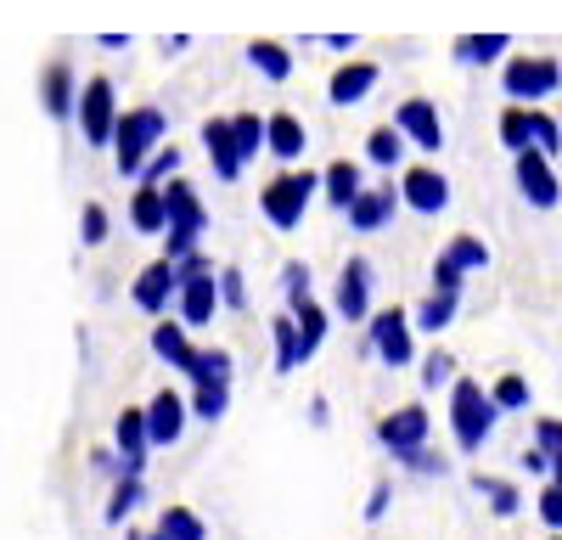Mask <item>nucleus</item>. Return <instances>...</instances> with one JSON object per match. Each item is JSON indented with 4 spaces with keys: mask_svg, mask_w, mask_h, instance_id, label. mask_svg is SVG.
<instances>
[{
    "mask_svg": "<svg viewBox=\"0 0 562 540\" xmlns=\"http://www.w3.org/2000/svg\"><path fill=\"white\" fill-rule=\"evenodd\" d=\"M495 417H501L495 394H484V383H473V378H456V389H450V428H456V445H461V450H484V439L495 434Z\"/></svg>",
    "mask_w": 562,
    "mask_h": 540,
    "instance_id": "f257e3e1",
    "label": "nucleus"
},
{
    "mask_svg": "<svg viewBox=\"0 0 562 540\" xmlns=\"http://www.w3.org/2000/svg\"><path fill=\"white\" fill-rule=\"evenodd\" d=\"M113 142H119V175H140L153 158V147L164 142V113L158 108H135L119 119L113 130Z\"/></svg>",
    "mask_w": 562,
    "mask_h": 540,
    "instance_id": "f03ea898",
    "label": "nucleus"
},
{
    "mask_svg": "<svg viewBox=\"0 0 562 540\" xmlns=\"http://www.w3.org/2000/svg\"><path fill=\"white\" fill-rule=\"evenodd\" d=\"M321 187V180L304 169V175H281V180H270V187L259 192V209H265V220L270 225H281V232H293V225L304 220V203H310V192Z\"/></svg>",
    "mask_w": 562,
    "mask_h": 540,
    "instance_id": "7ed1b4c3",
    "label": "nucleus"
},
{
    "mask_svg": "<svg viewBox=\"0 0 562 540\" xmlns=\"http://www.w3.org/2000/svg\"><path fill=\"white\" fill-rule=\"evenodd\" d=\"M169 259H186L198 248V232H203V203L186 180H169Z\"/></svg>",
    "mask_w": 562,
    "mask_h": 540,
    "instance_id": "20e7f679",
    "label": "nucleus"
},
{
    "mask_svg": "<svg viewBox=\"0 0 562 540\" xmlns=\"http://www.w3.org/2000/svg\"><path fill=\"white\" fill-rule=\"evenodd\" d=\"M79 124H85V142L90 147H108L113 130H119V108H113V79H90L85 97H79Z\"/></svg>",
    "mask_w": 562,
    "mask_h": 540,
    "instance_id": "39448f33",
    "label": "nucleus"
},
{
    "mask_svg": "<svg viewBox=\"0 0 562 540\" xmlns=\"http://www.w3.org/2000/svg\"><path fill=\"white\" fill-rule=\"evenodd\" d=\"M557 85H562V68L551 57H518V63H506V97L512 102H540V97H551Z\"/></svg>",
    "mask_w": 562,
    "mask_h": 540,
    "instance_id": "423d86ee",
    "label": "nucleus"
},
{
    "mask_svg": "<svg viewBox=\"0 0 562 540\" xmlns=\"http://www.w3.org/2000/svg\"><path fill=\"white\" fill-rule=\"evenodd\" d=\"M371 349H378L389 367H405V360H411V315L405 310L371 315Z\"/></svg>",
    "mask_w": 562,
    "mask_h": 540,
    "instance_id": "0eeeda50",
    "label": "nucleus"
},
{
    "mask_svg": "<svg viewBox=\"0 0 562 540\" xmlns=\"http://www.w3.org/2000/svg\"><path fill=\"white\" fill-rule=\"evenodd\" d=\"M518 192L535 203V209H557V175H551V164H546V153L540 147H529V153H518Z\"/></svg>",
    "mask_w": 562,
    "mask_h": 540,
    "instance_id": "6e6552de",
    "label": "nucleus"
},
{
    "mask_svg": "<svg viewBox=\"0 0 562 540\" xmlns=\"http://www.w3.org/2000/svg\"><path fill=\"white\" fill-rule=\"evenodd\" d=\"M203 147H209V164L220 180H237L243 175V147H237V130H231V119H209L203 124Z\"/></svg>",
    "mask_w": 562,
    "mask_h": 540,
    "instance_id": "1a4fd4ad",
    "label": "nucleus"
},
{
    "mask_svg": "<svg viewBox=\"0 0 562 540\" xmlns=\"http://www.w3.org/2000/svg\"><path fill=\"white\" fill-rule=\"evenodd\" d=\"M378 439L394 450H416L422 439H428V412H422V405H400V412H389L383 423H378Z\"/></svg>",
    "mask_w": 562,
    "mask_h": 540,
    "instance_id": "9d476101",
    "label": "nucleus"
},
{
    "mask_svg": "<svg viewBox=\"0 0 562 540\" xmlns=\"http://www.w3.org/2000/svg\"><path fill=\"white\" fill-rule=\"evenodd\" d=\"M220 299H225V293L214 288V270H198V277H186V282H180V315H186V327H209Z\"/></svg>",
    "mask_w": 562,
    "mask_h": 540,
    "instance_id": "9b49d317",
    "label": "nucleus"
},
{
    "mask_svg": "<svg viewBox=\"0 0 562 540\" xmlns=\"http://www.w3.org/2000/svg\"><path fill=\"white\" fill-rule=\"evenodd\" d=\"M394 124L411 135V142H416L422 153H439V147H445V124H439L434 102H422V97H416V102H405V108L394 113Z\"/></svg>",
    "mask_w": 562,
    "mask_h": 540,
    "instance_id": "f8f14e48",
    "label": "nucleus"
},
{
    "mask_svg": "<svg viewBox=\"0 0 562 540\" xmlns=\"http://www.w3.org/2000/svg\"><path fill=\"white\" fill-rule=\"evenodd\" d=\"M169 293H180V265H175V259H158V265L140 270V282H135V304L147 310V315H158V310L169 304Z\"/></svg>",
    "mask_w": 562,
    "mask_h": 540,
    "instance_id": "ddd939ff",
    "label": "nucleus"
},
{
    "mask_svg": "<svg viewBox=\"0 0 562 540\" xmlns=\"http://www.w3.org/2000/svg\"><path fill=\"white\" fill-rule=\"evenodd\" d=\"M147 445H153L147 412H124V417H119V450H124V479H140V468H147Z\"/></svg>",
    "mask_w": 562,
    "mask_h": 540,
    "instance_id": "4468645a",
    "label": "nucleus"
},
{
    "mask_svg": "<svg viewBox=\"0 0 562 540\" xmlns=\"http://www.w3.org/2000/svg\"><path fill=\"white\" fill-rule=\"evenodd\" d=\"M371 85H378V63H344L333 74V85H326V97H333L338 108H355L371 97Z\"/></svg>",
    "mask_w": 562,
    "mask_h": 540,
    "instance_id": "2eb2a0df",
    "label": "nucleus"
},
{
    "mask_svg": "<svg viewBox=\"0 0 562 540\" xmlns=\"http://www.w3.org/2000/svg\"><path fill=\"white\" fill-rule=\"evenodd\" d=\"M366 304H371V265L349 259L344 277H338V310L349 315V322H366Z\"/></svg>",
    "mask_w": 562,
    "mask_h": 540,
    "instance_id": "dca6fc26",
    "label": "nucleus"
},
{
    "mask_svg": "<svg viewBox=\"0 0 562 540\" xmlns=\"http://www.w3.org/2000/svg\"><path fill=\"white\" fill-rule=\"evenodd\" d=\"M147 428H153V445H175V439H180V428H186V400H180L175 389L153 394V405H147Z\"/></svg>",
    "mask_w": 562,
    "mask_h": 540,
    "instance_id": "f3484780",
    "label": "nucleus"
},
{
    "mask_svg": "<svg viewBox=\"0 0 562 540\" xmlns=\"http://www.w3.org/2000/svg\"><path fill=\"white\" fill-rule=\"evenodd\" d=\"M405 203L422 209V214H439V209L450 203V180H445L439 169H411V175H405Z\"/></svg>",
    "mask_w": 562,
    "mask_h": 540,
    "instance_id": "a211bd4d",
    "label": "nucleus"
},
{
    "mask_svg": "<svg viewBox=\"0 0 562 540\" xmlns=\"http://www.w3.org/2000/svg\"><path fill=\"white\" fill-rule=\"evenodd\" d=\"M394 203H400L394 187H389V192H360V198L349 203L355 232H378V225H389V220H394Z\"/></svg>",
    "mask_w": 562,
    "mask_h": 540,
    "instance_id": "6ab92c4d",
    "label": "nucleus"
},
{
    "mask_svg": "<svg viewBox=\"0 0 562 540\" xmlns=\"http://www.w3.org/2000/svg\"><path fill=\"white\" fill-rule=\"evenodd\" d=\"M130 220H135V232H169V198H164V187H140Z\"/></svg>",
    "mask_w": 562,
    "mask_h": 540,
    "instance_id": "aec40b11",
    "label": "nucleus"
},
{
    "mask_svg": "<svg viewBox=\"0 0 562 540\" xmlns=\"http://www.w3.org/2000/svg\"><path fill=\"white\" fill-rule=\"evenodd\" d=\"M304 147H310L304 124L293 113H270V153L276 158H304Z\"/></svg>",
    "mask_w": 562,
    "mask_h": 540,
    "instance_id": "412c9836",
    "label": "nucleus"
},
{
    "mask_svg": "<svg viewBox=\"0 0 562 540\" xmlns=\"http://www.w3.org/2000/svg\"><path fill=\"white\" fill-rule=\"evenodd\" d=\"M45 113H52V119H68L74 113V74H68V63L45 68Z\"/></svg>",
    "mask_w": 562,
    "mask_h": 540,
    "instance_id": "4be33fe9",
    "label": "nucleus"
},
{
    "mask_svg": "<svg viewBox=\"0 0 562 540\" xmlns=\"http://www.w3.org/2000/svg\"><path fill=\"white\" fill-rule=\"evenodd\" d=\"M270 333H276V372H299L304 367L299 360V315H276Z\"/></svg>",
    "mask_w": 562,
    "mask_h": 540,
    "instance_id": "5701e85b",
    "label": "nucleus"
},
{
    "mask_svg": "<svg viewBox=\"0 0 562 540\" xmlns=\"http://www.w3.org/2000/svg\"><path fill=\"white\" fill-rule=\"evenodd\" d=\"M153 349L169 360V367H180V372H192V360H198V349L192 344H186V327H153Z\"/></svg>",
    "mask_w": 562,
    "mask_h": 540,
    "instance_id": "b1692460",
    "label": "nucleus"
},
{
    "mask_svg": "<svg viewBox=\"0 0 562 540\" xmlns=\"http://www.w3.org/2000/svg\"><path fill=\"white\" fill-rule=\"evenodd\" d=\"M158 540H209V529H203V518H198L192 507H164Z\"/></svg>",
    "mask_w": 562,
    "mask_h": 540,
    "instance_id": "393cba45",
    "label": "nucleus"
},
{
    "mask_svg": "<svg viewBox=\"0 0 562 540\" xmlns=\"http://www.w3.org/2000/svg\"><path fill=\"white\" fill-rule=\"evenodd\" d=\"M248 63H254L265 79H288V74H293L288 45H276V40H254V45H248Z\"/></svg>",
    "mask_w": 562,
    "mask_h": 540,
    "instance_id": "a878e982",
    "label": "nucleus"
},
{
    "mask_svg": "<svg viewBox=\"0 0 562 540\" xmlns=\"http://www.w3.org/2000/svg\"><path fill=\"white\" fill-rule=\"evenodd\" d=\"M501 142L512 147V158L529 153V142H535V113H529V108H506V113H501Z\"/></svg>",
    "mask_w": 562,
    "mask_h": 540,
    "instance_id": "bb28decb",
    "label": "nucleus"
},
{
    "mask_svg": "<svg viewBox=\"0 0 562 540\" xmlns=\"http://www.w3.org/2000/svg\"><path fill=\"white\" fill-rule=\"evenodd\" d=\"M293 315H299V360H310V355L321 349V338H326V310L310 299V304H299Z\"/></svg>",
    "mask_w": 562,
    "mask_h": 540,
    "instance_id": "cd10ccee",
    "label": "nucleus"
},
{
    "mask_svg": "<svg viewBox=\"0 0 562 540\" xmlns=\"http://www.w3.org/2000/svg\"><path fill=\"white\" fill-rule=\"evenodd\" d=\"M321 180H326V198H333L338 209H349V203L360 198V169H355L349 158H344V164H333V169H326Z\"/></svg>",
    "mask_w": 562,
    "mask_h": 540,
    "instance_id": "c85d7f7f",
    "label": "nucleus"
},
{
    "mask_svg": "<svg viewBox=\"0 0 562 540\" xmlns=\"http://www.w3.org/2000/svg\"><path fill=\"white\" fill-rule=\"evenodd\" d=\"M506 45H512L506 34H461V40H456V57H461V63H495Z\"/></svg>",
    "mask_w": 562,
    "mask_h": 540,
    "instance_id": "c756f323",
    "label": "nucleus"
},
{
    "mask_svg": "<svg viewBox=\"0 0 562 540\" xmlns=\"http://www.w3.org/2000/svg\"><path fill=\"white\" fill-rule=\"evenodd\" d=\"M450 322H456V293H434L428 304L416 310V327L422 333H445Z\"/></svg>",
    "mask_w": 562,
    "mask_h": 540,
    "instance_id": "7c9ffc66",
    "label": "nucleus"
},
{
    "mask_svg": "<svg viewBox=\"0 0 562 540\" xmlns=\"http://www.w3.org/2000/svg\"><path fill=\"white\" fill-rule=\"evenodd\" d=\"M192 378H198V383H231V355H225V349H198Z\"/></svg>",
    "mask_w": 562,
    "mask_h": 540,
    "instance_id": "2f4dec72",
    "label": "nucleus"
},
{
    "mask_svg": "<svg viewBox=\"0 0 562 540\" xmlns=\"http://www.w3.org/2000/svg\"><path fill=\"white\" fill-rule=\"evenodd\" d=\"M225 400H231V383H198L192 412H198L203 423H220V417H225Z\"/></svg>",
    "mask_w": 562,
    "mask_h": 540,
    "instance_id": "473e14b6",
    "label": "nucleus"
},
{
    "mask_svg": "<svg viewBox=\"0 0 562 540\" xmlns=\"http://www.w3.org/2000/svg\"><path fill=\"white\" fill-rule=\"evenodd\" d=\"M490 394H495V405H501V412H524V405H529V383H524L518 372H506V378H501Z\"/></svg>",
    "mask_w": 562,
    "mask_h": 540,
    "instance_id": "72a5a7b5",
    "label": "nucleus"
},
{
    "mask_svg": "<svg viewBox=\"0 0 562 540\" xmlns=\"http://www.w3.org/2000/svg\"><path fill=\"white\" fill-rule=\"evenodd\" d=\"M473 484H479V490H484V495H490V507H495V513H501V518H512V513H518V490H512V484H506V479H484V473H479V479H473Z\"/></svg>",
    "mask_w": 562,
    "mask_h": 540,
    "instance_id": "f704fd0d",
    "label": "nucleus"
},
{
    "mask_svg": "<svg viewBox=\"0 0 562 540\" xmlns=\"http://www.w3.org/2000/svg\"><path fill=\"white\" fill-rule=\"evenodd\" d=\"M366 153H371V164H394V158L405 153V147H400V124H394V130H371Z\"/></svg>",
    "mask_w": 562,
    "mask_h": 540,
    "instance_id": "c9c22d12",
    "label": "nucleus"
},
{
    "mask_svg": "<svg viewBox=\"0 0 562 540\" xmlns=\"http://www.w3.org/2000/svg\"><path fill=\"white\" fill-rule=\"evenodd\" d=\"M445 254H450V259H456L461 270H479V265H490V248H484L479 237H456V243H450Z\"/></svg>",
    "mask_w": 562,
    "mask_h": 540,
    "instance_id": "e433bc0d",
    "label": "nucleus"
},
{
    "mask_svg": "<svg viewBox=\"0 0 562 540\" xmlns=\"http://www.w3.org/2000/svg\"><path fill=\"white\" fill-rule=\"evenodd\" d=\"M135 502H140V479H124V484L113 490V502H108V524H124V518L135 513Z\"/></svg>",
    "mask_w": 562,
    "mask_h": 540,
    "instance_id": "4c0bfd02",
    "label": "nucleus"
},
{
    "mask_svg": "<svg viewBox=\"0 0 562 540\" xmlns=\"http://www.w3.org/2000/svg\"><path fill=\"white\" fill-rule=\"evenodd\" d=\"M281 282H288V304H293V310H299V304H310V270H304L299 259H293L288 270H281Z\"/></svg>",
    "mask_w": 562,
    "mask_h": 540,
    "instance_id": "58836bf2",
    "label": "nucleus"
},
{
    "mask_svg": "<svg viewBox=\"0 0 562 540\" xmlns=\"http://www.w3.org/2000/svg\"><path fill=\"white\" fill-rule=\"evenodd\" d=\"M175 169H180V153H175V147H164V153H153V158H147V169H140V175H147V187H158V180H169Z\"/></svg>",
    "mask_w": 562,
    "mask_h": 540,
    "instance_id": "ea45409f",
    "label": "nucleus"
},
{
    "mask_svg": "<svg viewBox=\"0 0 562 540\" xmlns=\"http://www.w3.org/2000/svg\"><path fill=\"white\" fill-rule=\"evenodd\" d=\"M434 293H461V265L450 254H439V265H434Z\"/></svg>",
    "mask_w": 562,
    "mask_h": 540,
    "instance_id": "a19ab883",
    "label": "nucleus"
},
{
    "mask_svg": "<svg viewBox=\"0 0 562 540\" xmlns=\"http://www.w3.org/2000/svg\"><path fill=\"white\" fill-rule=\"evenodd\" d=\"M400 462L411 468V473H445V457H434V450H400Z\"/></svg>",
    "mask_w": 562,
    "mask_h": 540,
    "instance_id": "79ce46f5",
    "label": "nucleus"
},
{
    "mask_svg": "<svg viewBox=\"0 0 562 540\" xmlns=\"http://www.w3.org/2000/svg\"><path fill=\"white\" fill-rule=\"evenodd\" d=\"M540 518H546L551 529H562V484H557V479L540 490Z\"/></svg>",
    "mask_w": 562,
    "mask_h": 540,
    "instance_id": "37998d69",
    "label": "nucleus"
},
{
    "mask_svg": "<svg viewBox=\"0 0 562 540\" xmlns=\"http://www.w3.org/2000/svg\"><path fill=\"white\" fill-rule=\"evenodd\" d=\"M450 378H456V360H450V355H428V367H422V383L439 389V383H450Z\"/></svg>",
    "mask_w": 562,
    "mask_h": 540,
    "instance_id": "c03bdc74",
    "label": "nucleus"
},
{
    "mask_svg": "<svg viewBox=\"0 0 562 540\" xmlns=\"http://www.w3.org/2000/svg\"><path fill=\"white\" fill-rule=\"evenodd\" d=\"M85 243H90V248L108 243V209H102V203H90V209H85Z\"/></svg>",
    "mask_w": 562,
    "mask_h": 540,
    "instance_id": "a18cd8bd",
    "label": "nucleus"
},
{
    "mask_svg": "<svg viewBox=\"0 0 562 540\" xmlns=\"http://www.w3.org/2000/svg\"><path fill=\"white\" fill-rule=\"evenodd\" d=\"M535 147H540L546 158H551V153L562 147V130H557V124H551L546 113H535Z\"/></svg>",
    "mask_w": 562,
    "mask_h": 540,
    "instance_id": "49530a36",
    "label": "nucleus"
},
{
    "mask_svg": "<svg viewBox=\"0 0 562 540\" xmlns=\"http://www.w3.org/2000/svg\"><path fill=\"white\" fill-rule=\"evenodd\" d=\"M535 445H540V450H551V457H562V423H557V417H540Z\"/></svg>",
    "mask_w": 562,
    "mask_h": 540,
    "instance_id": "de8ad7c7",
    "label": "nucleus"
},
{
    "mask_svg": "<svg viewBox=\"0 0 562 540\" xmlns=\"http://www.w3.org/2000/svg\"><path fill=\"white\" fill-rule=\"evenodd\" d=\"M220 293H225V304H248V288H243V270H220Z\"/></svg>",
    "mask_w": 562,
    "mask_h": 540,
    "instance_id": "09e8293b",
    "label": "nucleus"
},
{
    "mask_svg": "<svg viewBox=\"0 0 562 540\" xmlns=\"http://www.w3.org/2000/svg\"><path fill=\"white\" fill-rule=\"evenodd\" d=\"M383 513H389V484H378V490H371V502H366V518L371 524H378Z\"/></svg>",
    "mask_w": 562,
    "mask_h": 540,
    "instance_id": "8fccbe9b",
    "label": "nucleus"
},
{
    "mask_svg": "<svg viewBox=\"0 0 562 540\" xmlns=\"http://www.w3.org/2000/svg\"><path fill=\"white\" fill-rule=\"evenodd\" d=\"M524 468H529V473H551V450H540V445L524 450Z\"/></svg>",
    "mask_w": 562,
    "mask_h": 540,
    "instance_id": "3c124183",
    "label": "nucleus"
},
{
    "mask_svg": "<svg viewBox=\"0 0 562 540\" xmlns=\"http://www.w3.org/2000/svg\"><path fill=\"white\" fill-rule=\"evenodd\" d=\"M551 479H557V484H562V457H551Z\"/></svg>",
    "mask_w": 562,
    "mask_h": 540,
    "instance_id": "603ef678",
    "label": "nucleus"
},
{
    "mask_svg": "<svg viewBox=\"0 0 562 540\" xmlns=\"http://www.w3.org/2000/svg\"><path fill=\"white\" fill-rule=\"evenodd\" d=\"M130 540H158V529H153V535H130Z\"/></svg>",
    "mask_w": 562,
    "mask_h": 540,
    "instance_id": "864d4df0",
    "label": "nucleus"
},
{
    "mask_svg": "<svg viewBox=\"0 0 562 540\" xmlns=\"http://www.w3.org/2000/svg\"><path fill=\"white\" fill-rule=\"evenodd\" d=\"M551 540H562V529H557V535H551Z\"/></svg>",
    "mask_w": 562,
    "mask_h": 540,
    "instance_id": "5fc2aeb1",
    "label": "nucleus"
}]
</instances>
